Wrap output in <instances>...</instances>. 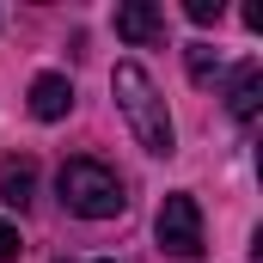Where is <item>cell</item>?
<instances>
[{
    "mask_svg": "<svg viewBox=\"0 0 263 263\" xmlns=\"http://www.w3.org/2000/svg\"><path fill=\"white\" fill-rule=\"evenodd\" d=\"M110 92H117V110L129 117L135 141H141L153 159H172V153H178V129H172V110H165L159 86L147 80V67H141V62H117Z\"/></svg>",
    "mask_w": 263,
    "mask_h": 263,
    "instance_id": "obj_1",
    "label": "cell"
},
{
    "mask_svg": "<svg viewBox=\"0 0 263 263\" xmlns=\"http://www.w3.org/2000/svg\"><path fill=\"white\" fill-rule=\"evenodd\" d=\"M55 190H62L67 214H80V220H117L129 196H123V178L104 165V159H67L62 172H55Z\"/></svg>",
    "mask_w": 263,
    "mask_h": 263,
    "instance_id": "obj_2",
    "label": "cell"
},
{
    "mask_svg": "<svg viewBox=\"0 0 263 263\" xmlns=\"http://www.w3.org/2000/svg\"><path fill=\"white\" fill-rule=\"evenodd\" d=\"M153 233H159V251L178 263H196L208 251V239H202V208L190 190H172V196L159 202V220H153Z\"/></svg>",
    "mask_w": 263,
    "mask_h": 263,
    "instance_id": "obj_3",
    "label": "cell"
},
{
    "mask_svg": "<svg viewBox=\"0 0 263 263\" xmlns=\"http://www.w3.org/2000/svg\"><path fill=\"white\" fill-rule=\"evenodd\" d=\"M67 110H73L67 73H37V80H31V117H37V123H62Z\"/></svg>",
    "mask_w": 263,
    "mask_h": 263,
    "instance_id": "obj_4",
    "label": "cell"
},
{
    "mask_svg": "<svg viewBox=\"0 0 263 263\" xmlns=\"http://www.w3.org/2000/svg\"><path fill=\"white\" fill-rule=\"evenodd\" d=\"M117 37H129V43H159V37H165V12H159L153 0L117 6Z\"/></svg>",
    "mask_w": 263,
    "mask_h": 263,
    "instance_id": "obj_5",
    "label": "cell"
},
{
    "mask_svg": "<svg viewBox=\"0 0 263 263\" xmlns=\"http://www.w3.org/2000/svg\"><path fill=\"white\" fill-rule=\"evenodd\" d=\"M257 104H263V67L245 62L233 73V98H227V110H233V123H257Z\"/></svg>",
    "mask_w": 263,
    "mask_h": 263,
    "instance_id": "obj_6",
    "label": "cell"
},
{
    "mask_svg": "<svg viewBox=\"0 0 263 263\" xmlns=\"http://www.w3.org/2000/svg\"><path fill=\"white\" fill-rule=\"evenodd\" d=\"M37 190V165L31 159H0V202L6 208H25Z\"/></svg>",
    "mask_w": 263,
    "mask_h": 263,
    "instance_id": "obj_7",
    "label": "cell"
},
{
    "mask_svg": "<svg viewBox=\"0 0 263 263\" xmlns=\"http://www.w3.org/2000/svg\"><path fill=\"white\" fill-rule=\"evenodd\" d=\"M184 67H190V86H214L220 49H214V43H190V49H184Z\"/></svg>",
    "mask_w": 263,
    "mask_h": 263,
    "instance_id": "obj_8",
    "label": "cell"
},
{
    "mask_svg": "<svg viewBox=\"0 0 263 263\" xmlns=\"http://www.w3.org/2000/svg\"><path fill=\"white\" fill-rule=\"evenodd\" d=\"M184 12H190V25H220V0H184Z\"/></svg>",
    "mask_w": 263,
    "mask_h": 263,
    "instance_id": "obj_9",
    "label": "cell"
},
{
    "mask_svg": "<svg viewBox=\"0 0 263 263\" xmlns=\"http://www.w3.org/2000/svg\"><path fill=\"white\" fill-rule=\"evenodd\" d=\"M18 251H25V239H18V227H12V220H0V263H12Z\"/></svg>",
    "mask_w": 263,
    "mask_h": 263,
    "instance_id": "obj_10",
    "label": "cell"
},
{
    "mask_svg": "<svg viewBox=\"0 0 263 263\" xmlns=\"http://www.w3.org/2000/svg\"><path fill=\"white\" fill-rule=\"evenodd\" d=\"M98 263H110V257H98Z\"/></svg>",
    "mask_w": 263,
    "mask_h": 263,
    "instance_id": "obj_11",
    "label": "cell"
}]
</instances>
